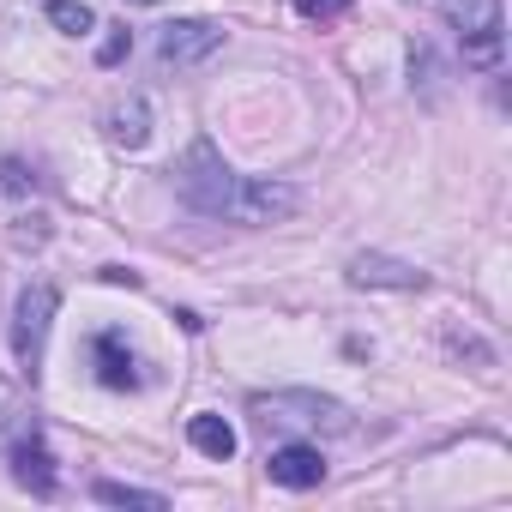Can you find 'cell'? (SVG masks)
Masks as SVG:
<instances>
[{
    "instance_id": "7",
    "label": "cell",
    "mask_w": 512,
    "mask_h": 512,
    "mask_svg": "<svg viewBox=\"0 0 512 512\" xmlns=\"http://www.w3.org/2000/svg\"><path fill=\"white\" fill-rule=\"evenodd\" d=\"M350 284H368V290H422L428 278L404 260H386V253H356L350 260Z\"/></svg>"
},
{
    "instance_id": "9",
    "label": "cell",
    "mask_w": 512,
    "mask_h": 512,
    "mask_svg": "<svg viewBox=\"0 0 512 512\" xmlns=\"http://www.w3.org/2000/svg\"><path fill=\"white\" fill-rule=\"evenodd\" d=\"M13 476H19V488H31V494H55V458H49V446L37 440V428L13 440Z\"/></svg>"
},
{
    "instance_id": "14",
    "label": "cell",
    "mask_w": 512,
    "mask_h": 512,
    "mask_svg": "<svg viewBox=\"0 0 512 512\" xmlns=\"http://www.w3.org/2000/svg\"><path fill=\"white\" fill-rule=\"evenodd\" d=\"M344 7H350V0H296V13H302V19H338Z\"/></svg>"
},
{
    "instance_id": "1",
    "label": "cell",
    "mask_w": 512,
    "mask_h": 512,
    "mask_svg": "<svg viewBox=\"0 0 512 512\" xmlns=\"http://www.w3.org/2000/svg\"><path fill=\"white\" fill-rule=\"evenodd\" d=\"M175 181H181V199H187L193 211H205V217H229V223H278V217H290V211L302 205V193L284 187V181L235 175L205 139L181 157Z\"/></svg>"
},
{
    "instance_id": "18",
    "label": "cell",
    "mask_w": 512,
    "mask_h": 512,
    "mask_svg": "<svg viewBox=\"0 0 512 512\" xmlns=\"http://www.w3.org/2000/svg\"><path fill=\"white\" fill-rule=\"evenodd\" d=\"M0 410H13V392H7V386H0Z\"/></svg>"
},
{
    "instance_id": "2",
    "label": "cell",
    "mask_w": 512,
    "mask_h": 512,
    "mask_svg": "<svg viewBox=\"0 0 512 512\" xmlns=\"http://www.w3.org/2000/svg\"><path fill=\"white\" fill-rule=\"evenodd\" d=\"M253 416H260V428H302V434H350L356 428V416L320 392H260Z\"/></svg>"
},
{
    "instance_id": "5",
    "label": "cell",
    "mask_w": 512,
    "mask_h": 512,
    "mask_svg": "<svg viewBox=\"0 0 512 512\" xmlns=\"http://www.w3.org/2000/svg\"><path fill=\"white\" fill-rule=\"evenodd\" d=\"M217 49H223V31L211 19H181V25H163V37H157V61L163 67H199Z\"/></svg>"
},
{
    "instance_id": "16",
    "label": "cell",
    "mask_w": 512,
    "mask_h": 512,
    "mask_svg": "<svg viewBox=\"0 0 512 512\" xmlns=\"http://www.w3.org/2000/svg\"><path fill=\"white\" fill-rule=\"evenodd\" d=\"M127 49H133V37H127V31H115V37L103 43V55H97V61H103V67H115V61H121Z\"/></svg>"
},
{
    "instance_id": "13",
    "label": "cell",
    "mask_w": 512,
    "mask_h": 512,
    "mask_svg": "<svg viewBox=\"0 0 512 512\" xmlns=\"http://www.w3.org/2000/svg\"><path fill=\"white\" fill-rule=\"evenodd\" d=\"M97 500H109V506H163V494H151V488H127V482H97Z\"/></svg>"
},
{
    "instance_id": "19",
    "label": "cell",
    "mask_w": 512,
    "mask_h": 512,
    "mask_svg": "<svg viewBox=\"0 0 512 512\" xmlns=\"http://www.w3.org/2000/svg\"><path fill=\"white\" fill-rule=\"evenodd\" d=\"M139 7H151V0H139Z\"/></svg>"
},
{
    "instance_id": "6",
    "label": "cell",
    "mask_w": 512,
    "mask_h": 512,
    "mask_svg": "<svg viewBox=\"0 0 512 512\" xmlns=\"http://www.w3.org/2000/svg\"><path fill=\"white\" fill-rule=\"evenodd\" d=\"M266 470H272L278 488H320V482H326V458H320V446H308V440L278 446Z\"/></svg>"
},
{
    "instance_id": "4",
    "label": "cell",
    "mask_w": 512,
    "mask_h": 512,
    "mask_svg": "<svg viewBox=\"0 0 512 512\" xmlns=\"http://www.w3.org/2000/svg\"><path fill=\"white\" fill-rule=\"evenodd\" d=\"M440 13L464 37V61L470 67H494L500 61V0H440Z\"/></svg>"
},
{
    "instance_id": "12",
    "label": "cell",
    "mask_w": 512,
    "mask_h": 512,
    "mask_svg": "<svg viewBox=\"0 0 512 512\" xmlns=\"http://www.w3.org/2000/svg\"><path fill=\"white\" fill-rule=\"evenodd\" d=\"M49 25H61L67 37H85L97 19H91V7H85V0H49Z\"/></svg>"
},
{
    "instance_id": "17",
    "label": "cell",
    "mask_w": 512,
    "mask_h": 512,
    "mask_svg": "<svg viewBox=\"0 0 512 512\" xmlns=\"http://www.w3.org/2000/svg\"><path fill=\"white\" fill-rule=\"evenodd\" d=\"M103 284H127V290H133V284H139V272H127V266H103Z\"/></svg>"
},
{
    "instance_id": "15",
    "label": "cell",
    "mask_w": 512,
    "mask_h": 512,
    "mask_svg": "<svg viewBox=\"0 0 512 512\" xmlns=\"http://www.w3.org/2000/svg\"><path fill=\"white\" fill-rule=\"evenodd\" d=\"M0 181H7V193H25V187H31V175H25V163H13V157H7V163H0Z\"/></svg>"
},
{
    "instance_id": "8",
    "label": "cell",
    "mask_w": 512,
    "mask_h": 512,
    "mask_svg": "<svg viewBox=\"0 0 512 512\" xmlns=\"http://www.w3.org/2000/svg\"><path fill=\"white\" fill-rule=\"evenodd\" d=\"M91 356H97V380H103L109 392H133V386H139V356L127 350L121 332H103V338L91 344Z\"/></svg>"
},
{
    "instance_id": "3",
    "label": "cell",
    "mask_w": 512,
    "mask_h": 512,
    "mask_svg": "<svg viewBox=\"0 0 512 512\" xmlns=\"http://www.w3.org/2000/svg\"><path fill=\"white\" fill-rule=\"evenodd\" d=\"M55 308H61V296H55L49 284H31V290L19 296V308H13V356H19V368H25L31 386H37V374H43V338H49V326H55Z\"/></svg>"
},
{
    "instance_id": "11",
    "label": "cell",
    "mask_w": 512,
    "mask_h": 512,
    "mask_svg": "<svg viewBox=\"0 0 512 512\" xmlns=\"http://www.w3.org/2000/svg\"><path fill=\"white\" fill-rule=\"evenodd\" d=\"M187 440H193V452H205V458H235V428L223 422V416H193L187 422Z\"/></svg>"
},
{
    "instance_id": "10",
    "label": "cell",
    "mask_w": 512,
    "mask_h": 512,
    "mask_svg": "<svg viewBox=\"0 0 512 512\" xmlns=\"http://www.w3.org/2000/svg\"><path fill=\"white\" fill-rule=\"evenodd\" d=\"M145 133H151V109H145V97H127V103H115L109 109V139L115 145H145Z\"/></svg>"
}]
</instances>
